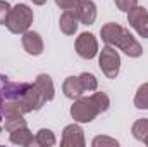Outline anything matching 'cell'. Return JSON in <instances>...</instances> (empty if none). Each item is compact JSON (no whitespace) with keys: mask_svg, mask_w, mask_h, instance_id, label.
Segmentation results:
<instances>
[{"mask_svg":"<svg viewBox=\"0 0 148 147\" xmlns=\"http://www.w3.org/2000/svg\"><path fill=\"white\" fill-rule=\"evenodd\" d=\"M0 133H2V125H0Z\"/></svg>","mask_w":148,"mask_h":147,"instance_id":"cell-26","label":"cell"},{"mask_svg":"<svg viewBox=\"0 0 148 147\" xmlns=\"http://www.w3.org/2000/svg\"><path fill=\"white\" fill-rule=\"evenodd\" d=\"M145 144H147V146H148V140H147V142H145Z\"/></svg>","mask_w":148,"mask_h":147,"instance_id":"cell-27","label":"cell"},{"mask_svg":"<svg viewBox=\"0 0 148 147\" xmlns=\"http://www.w3.org/2000/svg\"><path fill=\"white\" fill-rule=\"evenodd\" d=\"M74 12L79 19V23L84 26H90L97 21V3L93 0H79Z\"/></svg>","mask_w":148,"mask_h":147,"instance_id":"cell-8","label":"cell"},{"mask_svg":"<svg viewBox=\"0 0 148 147\" xmlns=\"http://www.w3.org/2000/svg\"><path fill=\"white\" fill-rule=\"evenodd\" d=\"M127 23L140 37L148 38V10L145 7H133L127 12Z\"/></svg>","mask_w":148,"mask_h":147,"instance_id":"cell-6","label":"cell"},{"mask_svg":"<svg viewBox=\"0 0 148 147\" xmlns=\"http://www.w3.org/2000/svg\"><path fill=\"white\" fill-rule=\"evenodd\" d=\"M131 133L136 140L140 142H147L148 140V118H141V119H136L133 128H131Z\"/></svg>","mask_w":148,"mask_h":147,"instance_id":"cell-15","label":"cell"},{"mask_svg":"<svg viewBox=\"0 0 148 147\" xmlns=\"http://www.w3.org/2000/svg\"><path fill=\"white\" fill-rule=\"evenodd\" d=\"M57 144V140H55V135H53V132L52 130H48V128H41V130H38L36 135H35V146H40V147H52Z\"/></svg>","mask_w":148,"mask_h":147,"instance_id":"cell-14","label":"cell"},{"mask_svg":"<svg viewBox=\"0 0 148 147\" xmlns=\"http://www.w3.org/2000/svg\"><path fill=\"white\" fill-rule=\"evenodd\" d=\"M10 142L16 144V146H23V147H28V146H33L35 144V137L31 133V130L28 126H21L17 130H12L10 135H9Z\"/></svg>","mask_w":148,"mask_h":147,"instance_id":"cell-13","label":"cell"},{"mask_svg":"<svg viewBox=\"0 0 148 147\" xmlns=\"http://www.w3.org/2000/svg\"><path fill=\"white\" fill-rule=\"evenodd\" d=\"M21 43H23V49L29 55H40L43 52V40L36 31H31V30L24 31L21 35Z\"/></svg>","mask_w":148,"mask_h":147,"instance_id":"cell-9","label":"cell"},{"mask_svg":"<svg viewBox=\"0 0 148 147\" xmlns=\"http://www.w3.org/2000/svg\"><path fill=\"white\" fill-rule=\"evenodd\" d=\"M100 37L102 40L112 45L121 49L127 57H141L143 55V47L140 45V42L129 33V30H126L124 26L117 24V23H107L100 28Z\"/></svg>","mask_w":148,"mask_h":147,"instance_id":"cell-1","label":"cell"},{"mask_svg":"<svg viewBox=\"0 0 148 147\" xmlns=\"http://www.w3.org/2000/svg\"><path fill=\"white\" fill-rule=\"evenodd\" d=\"M100 112L97 111L95 104L91 102L90 97H77L74 99L73 106H71V116L76 123H91Z\"/></svg>","mask_w":148,"mask_h":147,"instance_id":"cell-4","label":"cell"},{"mask_svg":"<svg viewBox=\"0 0 148 147\" xmlns=\"http://www.w3.org/2000/svg\"><path fill=\"white\" fill-rule=\"evenodd\" d=\"M134 106L138 109H148V83H143L134 95Z\"/></svg>","mask_w":148,"mask_h":147,"instance_id":"cell-18","label":"cell"},{"mask_svg":"<svg viewBox=\"0 0 148 147\" xmlns=\"http://www.w3.org/2000/svg\"><path fill=\"white\" fill-rule=\"evenodd\" d=\"M114 2H115L117 9L122 10V12H129L133 7L138 5V0H114Z\"/></svg>","mask_w":148,"mask_h":147,"instance_id":"cell-21","label":"cell"},{"mask_svg":"<svg viewBox=\"0 0 148 147\" xmlns=\"http://www.w3.org/2000/svg\"><path fill=\"white\" fill-rule=\"evenodd\" d=\"M62 147H84L86 140H84V132L79 125H67L62 132V140H60Z\"/></svg>","mask_w":148,"mask_h":147,"instance_id":"cell-7","label":"cell"},{"mask_svg":"<svg viewBox=\"0 0 148 147\" xmlns=\"http://www.w3.org/2000/svg\"><path fill=\"white\" fill-rule=\"evenodd\" d=\"M55 3L64 10H74L76 5L79 3V0H55Z\"/></svg>","mask_w":148,"mask_h":147,"instance_id":"cell-23","label":"cell"},{"mask_svg":"<svg viewBox=\"0 0 148 147\" xmlns=\"http://www.w3.org/2000/svg\"><path fill=\"white\" fill-rule=\"evenodd\" d=\"M33 9L26 3H17L14 7H10V14L7 19V30L14 35H23L24 31L29 30L31 23H33Z\"/></svg>","mask_w":148,"mask_h":147,"instance_id":"cell-2","label":"cell"},{"mask_svg":"<svg viewBox=\"0 0 148 147\" xmlns=\"http://www.w3.org/2000/svg\"><path fill=\"white\" fill-rule=\"evenodd\" d=\"M31 2H33L35 5H43V3H45L47 0H31Z\"/></svg>","mask_w":148,"mask_h":147,"instance_id":"cell-25","label":"cell"},{"mask_svg":"<svg viewBox=\"0 0 148 147\" xmlns=\"http://www.w3.org/2000/svg\"><path fill=\"white\" fill-rule=\"evenodd\" d=\"M62 92L67 99H73V101L81 97L84 94V90H83V85L79 81V76H67L62 83Z\"/></svg>","mask_w":148,"mask_h":147,"instance_id":"cell-12","label":"cell"},{"mask_svg":"<svg viewBox=\"0 0 148 147\" xmlns=\"http://www.w3.org/2000/svg\"><path fill=\"white\" fill-rule=\"evenodd\" d=\"M21 126H28L26 119H24V114H7L3 116V128L10 133L12 130H17Z\"/></svg>","mask_w":148,"mask_h":147,"instance_id":"cell-16","label":"cell"},{"mask_svg":"<svg viewBox=\"0 0 148 147\" xmlns=\"http://www.w3.org/2000/svg\"><path fill=\"white\" fill-rule=\"evenodd\" d=\"M2 81H3V74H0V119L2 118V106H3V95H2Z\"/></svg>","mask_w":148,"mask_h":147,"instance_id":"cell-24","label":"cell"},{"mask_svg":"<svg viewBox=\"0 0 148 147\" xmlns=\"http://www.w3.org/2000/svg\"><path fill=\"white\" fill-rule=\"evenodd\" d=\"M74 49H76V52H77L79 57L90 61V59H93L98 54V40H97V37L93 33L84 31V33H81L79 37L76 38Z\"/></svg>","mask_w":148,"mask_h":147,"instance_id":"cell-5","label":"cell"},{"mask_svg":"<svg viewBox=\"0 0 148 147\" xmlns=\"http://www.w3.org/2000/svg\"><path fill=\"white\" fill-rule=\"evenodd\" d=\"M9 14H10V5L5 0H0V24H7Z\"/></svg>","mask_w":148,"mask_h":147,"instance_id":"cell-22","label":"cell"},{"mask_svg":"<svg viewBox=\"0 0 148 147\" xmlns=\"http://www.w3.org/2000/svg\"><path fill=\"white\" fill-rule=\"evenodd\" d=\"M35 87L40 90V94L43 95V99L47 102L53 101V97H55V87H53V81H52V78L48 74H45V73L38 74L36 80H35Z\"/></svg>","mask_w":148,"mask_h":147,"instance_id":"cell-11","label":"cell"},{"mask_svg":"<svg viewBox=\"0 0 148 147\" xmlns=\"http://www.w3.org/2000/svg\"><path fill=\"white\" fill-rule=\"evenodd\" d=\"M90 99L95 104V107H97L98 112H105L110 107V99H109V95L105 92H95V94L90 95Z\"/></svg>","mask_w":148,"mask_h":147,"instance_id":"cell-17","label":"cell"},{"mask_svg":"<svg viewBox=\"0 0 148 147\" xmlns=\"http://www.w3.org/2000/svg\"><path fill=\"white\" fill-rule=\"evenodd\" d=\"M98 66L107 78H110V80L117 78V74L121 71V55L115 50V47L105 43V47L98 54Z\"/></svg>","mask_w":148,"mask_h":147,"instance_id":"cell-3","label":"cell"},{"mask_svg":"<svg viewBox=\"0 0 148 147\" xmlns=\"http://www.w3.org/2000/svg\"><path fill=\"white\" fill-rule=\"evenodd\" d=\"M77 24H79V19L76 16L74 10H64L60 19H59V28L64 35L67 37H73L74 33L77 31Z\"/></svg>","mask_w":148,"mask_h":147,"instance_id":"cell-10","label":"cell"},{"mask_svg":"<svg viewBox=\"0 0 148 147\" xmlns=\"http://www.w3.org/2000/svg\"><path fill=\"white\" fill-rule=\"evenodd\" d=\"M91 146L93 147H117L119 142L115 139H110V137H105V135H98L91 140Z\"/></svg>","mask_w":148,"mask_h":147,"instance_id":"cell-20","label":"cell"},{"mask_svg":"<svg viewBox=\"0 0 148 147\" xmlns=\"http://www.w3.org/2000/svg\"><path fill=\"white\" fill-rule=\"evenodd\" d=\"M79 81H81L84 92H95L98 88V80L91 73H81L79 74Z\"/></svg>","mask_w":148,"mask_h":147,"instance_id":"cell-19","label":"cell"}]
</instances>
